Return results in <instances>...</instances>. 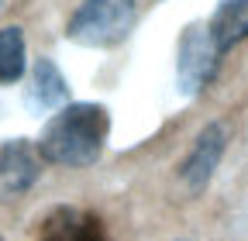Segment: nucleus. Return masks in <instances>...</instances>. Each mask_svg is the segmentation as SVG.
I'll return each mask as SVG.
<instances>
[{"instance_id": "f257e3e1", "label": "nucleus", "mask_w": 248, "mask_h": 241, "mask_svg": "<svg viewBox=\"0 0 248 241\" xmlns=\"http://www.w3.org/2000/svg\"><path fill=\"white\" fill-rule=\"evenodd\" d=\"M110 131V114L100 104H66L38 138V155L52 166H93Z\"/></svg>"}, {"instance_id": "f03ea898", "label": "nucleus", "mask_w": 248, "mask_h": 241, "mask_svg": "<svg viewBox=\"0 0 248 241\" xmlns=\"http://www.w3.org/2000/svg\"><path fill=\"white\" fill-rule=\"evenodd\" d=\"M138 4L135 0H83L69 17L66 35L86 48H114L131 35Z\"/></svg>"}, {"instance_id": "7ed1b4c3", "label": "nucleus", "mask_w": 248, "mask_h": 241, "mask_svg": "<svg viewBox=\"0 0 248 241\" xmlns=\"http://www.w3.org/2000/svg\"><path fill=\"white\" fill-rule=\"evenodd\" d=\"M217 52L207 24H186L179 35V59H176V83L183 97H200L217 76Z\"/></svg>"}, {"instance_id": "20e7f679", "label": "nucleus", "mask_w": 248, "mask_h": 241, "mask_svg": "<svg viewBox=\"0 0 248 241\" xmlns=\"http://www.w3.org/2000/svg\"><path fill=\"white\" fill-rule=\"evenodd\" d=\"M38 176H42V155L31 141L11 138L0 145V203L24 196Z\"/></svg>"}, {"instance_id": "39448f33", "label": "nucleus", "mask_w": 248, "mask_h": 241, "mask_svg": "<svg viewBox=\"0 0 248 241\" xmlns=\"http://www.w3.org/2000/svg\"><path fill=\"white\" fill-rule=\"evenodd\" d=\"M224 148H228V128L221 124V120L207 124V128L197 135L190 155H186L183 166H179V179H183V186L190 190V193H203V190H207L214 169L221 166Z\"/></svg>"}, {"instance_id": "423d86ee", "label": "nucleus", "mask_w": 248, "mask_h": 241, "mask_svg": "<svg viewBox=\"0 0 248 241\" xmlns=\"http://www.w3.org/2000/svg\"><path fill=\"white\" fill-rule=\"evenodd\" d=\"M38 241H107L97 214L79 207H55L42 221Z\"/></svg>"}, {"instance_id": "0eeeda50", "label": "nucleus", "mask_w": 248, "mask_h": 241, "mask_svg": "<svg viewBox=\"0 0 248 241\" xmlns=\"http://www.w3.org/2000/svg\"><path fill=\"white\" fill-rule=\"evenodd\" d=\"M207 28L221 55L234 48L238 42H245L248 38V0H221Z\"/></svg>"}, {"instance_id": "6e6552de", "label": "nucleus", "mask_w": 248, "mask_h": 241, "mask_svg": "<svg viewBox=\"0 0 248 241\" xmlns=\"http://www.w3.org/2000/svg\"><path fill=\"white\" fill-rule=\"evenodd\" d=\"M69 86L66 76L59 73V66L52 59H38L35 69H31V86H28V104L35 110H55L59 104H66Z\"/></svg>"}, {"instance_id": "1a4fd4ad", "label": "nucleus", "mask_w": 248, "mask_h": 241, "mask_svg": "<svg viewBox=\"0 0 248 241\" xmlns=\"http://www.w3.org/2000/svg\"><path fill=\"white\" fill-rule=\"evenodd\" d=\"M24 76V35L21 28H0V83Z\"/></svg>"}, {"instance_id": "9d476101", "label": "nucleus", "mask_w": 248, "mask_h": 241, "mask_svg": "<svg viewBox=\"0 0 248 241\" xmlns=\"http://www.w3.org/2000/svg\"><path fill=\"white\" fill-rule=\"evenodd\" d=\"M179 241H183V238H179Z\"/></svg>"}]
</instances>
